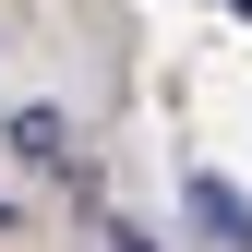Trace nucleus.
I'll list each match as a JSON object with an SVG mask.
<instances>
[{"label":"nucleus","mask_w":252,"mask_h":252,"mask_svg":"<svg viewBox=\"0 0 252 252\" xmlns=\"http://www.w3.org/2000/svg\"><path fill=\"white\" fill-rule=\"evenodd\" d=\"M192 216H204L216 240H240V252H252V204L228 192V180H192Z\"/></svg>","instance_id":"nucleus-1"},{"label":"nucleus","mask_w":252,"mask_h":252,"mask_svg":"<svg viewBox=\"0 0 252 252\" xmlns=\"http://www.w3.org/2000/svg\"><path fill=\"white\" fill-rule=\"evenodd\" d=\"M12 144L36 156V168H60V144H72V120H60V108H24V120H12Z\"/></svg>","instance_id":"nucleus-2"}]
</instances>
